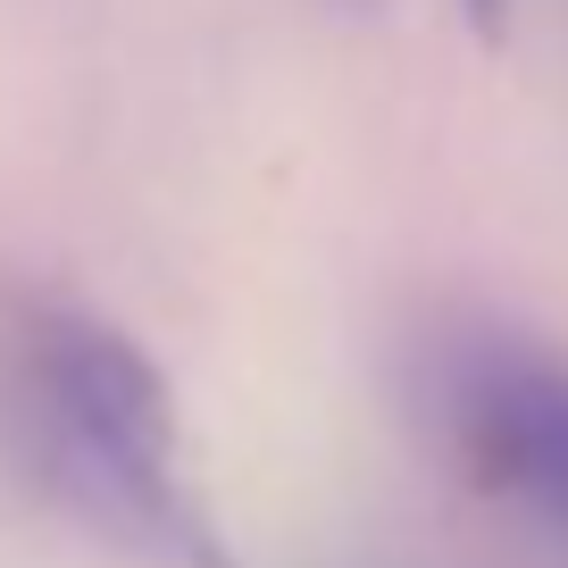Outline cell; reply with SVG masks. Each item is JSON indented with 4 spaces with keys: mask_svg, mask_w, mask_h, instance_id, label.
<instances>
[{
    "mask_svg": "<svg viewBox=\"0 0 568 568\" xmlns=\"http://www.w3.org/2000/svg\"><path fill=\"white\" fill-rule=\"evenodd\" d=\"M510 9H518V0H460V18L477 26L485 42H501V26H510Z\"/></svg>",
    "mask_w": 568,
    "mask_h": 568,
    "instance_id": "3",
    "label": "cell"
},
{
    "mask_svg": "<svg viewBox=\"0 0 568 568\" xmlns=\"http://www.w3.org/2000/svg\"><path fill=\"white\" fill-rule=\"evenodd\" d=\"M409 409L477 501L568 544V352L510 318H444L409 352Z\"/></svg>",
    "mask_w": 568,
    "mask_h": 568,
    "instance_id": "2",
    "label": "cell"
},
{
    "mask_svg": "<svg viewBox=\"0 0 568 568\" xmlns=\"http://www.w3.org/2000/svg\"><path fill=\"white\" fill-rule=\"evenodd\" d=\"M0 468L125 568H234L168 368L68 293L0 302Z\"/></svg>",
    "mask_w": 568,
    "mask_h": 568,
    "instance_id": "1",
    "label": "cell"
}]
</instances>
